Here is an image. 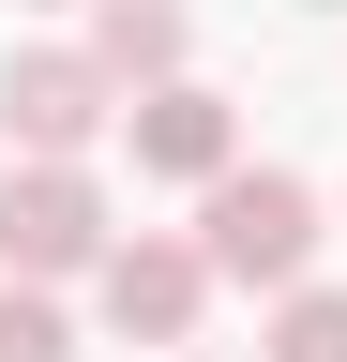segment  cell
Returning <instances> with one entry per match:
<instances>
[{
	"label": "cell",
	"instance_id": "obj_9",
	"mask_svg": "<svg viewBox=\"0 0 347 362\" xmlns=\"http://www.w3.org/2000/svg\"><path fill=\"white\" fill-rule=\"evenodd\" d=\"M182 362H196V347H182Z\"/></svg>",
	"mask_w": 347,
	"mask_h": 362
},
{
	"label": "cell",
	"instance_id": "obj_5",
	"mask_svg": "<svg viewBox=\"0 0 347 362\" xmlns=\"http://www.w3.org/2000/svg\"><path fill=\"white\" fill-rule=\"evenodd\" d=\"M121 151H136V181H227L242 166V121H227V90H196V76H151L136 106H121Z\"/></svg>",
	"mask_w": 347,
	"mask_h": 362
},
{
	"label": "cell",
	"instance_id": "obj_7",
	"mask_svg": "<svg viewBox=\"0 0 347 362\" xmlns=\"http://www.w3.org/2000/svg\"><path fill=\"white\" fill-rule=\"evenodd\" d=\"M257 362H347V287H317V272L272 287V347Z\"/></svg>",
	"mask_w": 347,
	"mask_h": 362
},
{
	"label": "cell",
	"instance_id": "obj_4",
	"mask_svg": "<svg viewBox=\"0 0 347 362\" xmlns=\"http://www.w3.org/2000/svg\"><path fill=\"white\" fill-rule=\"evenodd\" d=\"M106 332H136V347H182L196 332V302L227 287V272H211V242H166V226H136V242H106Z\"/></svg>",
	"mask_w": 347,
	"mask_h": 362
},
{
	"label": "cell",
	"instance_id": "obj_8",
	"mask_svg": "<svg viewBox=\"0 0 347 362\" xmlns=\"http://www.w3.org/2000/svg\"><path fill=\"white\" fill-rule=\"evenodd\" d=\"M0 362H76V332H61V302L30 287V272H0Z\"/></svg>",
	"mask_w": 347,
	"mask_h": 362
},
{
	"label": "cell",
	"instance_id": "obj_1",
	"mask_svg": "<svg viewBox=\"0 0 347 362\" xmlns=\"http://www.w3.org/2000/svg\"><path fill=\"white\" fill-rule=\"evenodd\" d=\"M196 242H211L227 287H302V272H317V181L227 166V181H211V211H196Z\"/></svg>",
	"mask_w": 347,
	"mask_h": 362
},
{
	"label": "cell",
	"instance_id": "obj_6",
	"mask_svg": "<svg viewBox=\"0 0 347 362\" xmlns=\"http://www.w3.org/2000/svg\"><path fill=\"white\" fill-rule=\"evenodd\" d=\"M91 45H106V76L121 90H151V76H182V0H91Z\"/></svg>",
	"mask_w": 347,
	"mask_h": 362
},
{
	"label": "cell",
	"instance_id": "obj_3",
	"mask_svg": "<svg viewBox=\"0 0 347 362\" xmlns=\"http://www.w3.org/2000/svg\"><path fill=\"white\" fill-rule=\"evenodd\" d=\"M121 106H136V90L106 76V45H16V61H0L16 151H91V136H121Z\"/></svg>",
	"mask_w": 347,
	"mask_h": 362
},
{
	"label": "cell",
	"instance_id": "obj_2",
	"mask_svg": "<svg viewBox=\"0 0 347 362\" xmlns=\"http://www.w3.org/2000/svg\"><path fill=\"white\" fill-rule=\"evenodd\" d=\"M0 272H30V287H61V272H106V181L76 151H30L0 181Z\"/></svg>",
	"mask_w": 347,
	"mask_h": 362
}]
</instances>
